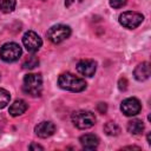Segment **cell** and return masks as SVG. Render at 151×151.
<instances>
[{
  "mask_svg": "<svg viewBox=\"0 0 151 151\" xmlns=\"http://www.w3.org/2000/svg\"><path fill=\"white\" fill-rule=\"evenodd\" d=\"M58 85L60 88L70 92H81L86 88V81L70 72L63 73L58 78Z\"/></svg>",
  "mask_w": 151,
  "mask_h": 151,
  "instance_id": "1",
  "label": "cell"
},
{
  "mask_svg": "<svg viewBox=\"0 0 151 151\" xmlns=\"http://www.w3.org/2000/svg\"><path fill=\"white\" fill-rule=\"evenodd\" d=\"M22 91L31 97H39L42 91V78L37 73H28L22 81Z\"/></svg>",
  "mask_w": 151,
  "mask_h": 151,
  "instance_id": "2",
  "label": "cell"
},
{
  "mask_svg": "<svg viewBox=\"0 0 151 151\" xmlns=\"http://www.w3.org/2000/svg\"><path fill=\"white\" fill-rule=\"evenodd\" d=\"M72 123L79 130H86L92 127L96 124V116L91 111L79 110L73 112L72 114Z\"/></svg>",
  "mask_w": 151,
  "mask_h": 151,
  "instance_id": "3",
  "label": "cell"
},
{
  "mask_svg": "<svg viewBox=\"0 0 151 151\" xmlns=\"http://www.w3.org/2000/svg\"><path fill=\"white\" fill-rule=\"evenodd\" d=\"M21 47L17 42H6L0 48V58L6 63H14L21 57Z\"/></svg>",
  "mask_w": 151,
  "mask_h": 151,
  "instance_id": "4",
  "label": "cell"
},
{
  "mask_svg": "<svg viewBox=\"0 0 151 151\" xmlns=\"http://www.w3.org/2000/svg\"><path fill=\"white\" fill-rule=\"evenodd\" d=\"M46 35H47V39L51 42H53V44H60L61 41L66 40L71 35V28L68 26L61 25V24L54 25V26H52L47 31Z\"/></svg>",
  "mask_w": 151,
  "mask_h": 151,
  "instance_id": "5",
  "label": "cell"
},
{
  "mask_svg": "<svg viewBox=\"0 0 151 151\" xmlns=\"http://www.w3.org/2000/svg\"><path fill=\"white\" fill-rule=\"evenodd\" d=\"M144 20V17L138 13V12H132V11H127L124 12L119 15V24L129 29H133L136 27H138Z\"/></svg>",
  "mask_w": 151,
  "mask_h": 151,
  "instance_id": "6",
  "label": "cell"
},
{
  "mask_svg": "<svg viewBox=\"0 0 151 151\" xmlns=\"http://www.w3.org/2000/svg\"><path fill=\"white\" fill-rule=\"evenodd\" d=\"M22 44L29 53H35L40 50L42 40L34 31H27L22 37Z\"/></svg>",
  "mask_w": 151,
  "mask_h": 151,
  "instance_id": "7",
  "label": "cell"
},
{
  "mask_svg": "<svg viewBox=\"0 0 151 151\" xmlns=\"http://www.w3.org/2000/svg\"><path fill=\"white\" fill-rule=\"evenodd\" d=\"M120 110L122 112L127 116V117H132V116H136L142 110V104L140 101L134 98V97H130V98H126L122 101L120 104Z\"/></svg>",
  "mask_w": 151,
  "mask_h": 151,
  "instance_id": "8",
  "label": "cell"
},
{
  "mask_svg": "<svg viewBox=\"0 0 151 151\" xmlns=\"http://www.w3.org/2000/svg\"><path fill=\"white\" fill-rule=\"evenodd\" d=\"M77 71L78 73H80L81 76L85 77H92L96 73L97 70V63L92 59H83L80 61H78L77 64Z\"/></svg>",
  "mask_w": 151,
  "mask_h": 151,
  "instance_id": "9",
  "label": "cell"
},
{
  "mask_svg": "<svg viewBox=\"0 0 151 151\" xmlns=\"http://www.w3.org/2000/svg\"><path fill=\"white\" fill-rule=\"evenodd\" d=\"M34 132L40 138H48L55 132V125L52 122H41L34 127Z\"/></svg>",
  "mask_w": 151,
  "mask_h": 151,
  "instance_id": "10",
  "label": "cell"
},
{
  "mask_svg": "<svg viewBox=\"0 0 151 151\" xmlns=\"http://www.w3.org/2000/svg\"><path fill=\"white\" fill-rule=\"evenodd\" d=\"M133 76L138 81H144V80L149 79V77H150V64L147 61H144V63L137 65V67L133 71Z\"/></svg>",
  "mask_w": 151,
  "mask_h": 151,
  "instance_id": "11",
  "label": "cell"
},
{
  "mask_svg": "<svg viewBox=\"0 0 151 151\" xmlns=\"http://www.w3.org/2000/svg\"><path fill=\"white\" fill-rule=\"evenodd\" d=\"M79 142L81 144V146L85 149V150H94L98 144H99V139L97 136L92 134V133H86V134H83L80 138H79Z\"/></svg>",
  "mask_w": 151,
  "mask_h": 151,
  "instance_id": "12",
  "label": "cell"
},
{
  "mask_svg": "<svg viewBox=\"0 0 151 151\" xmlns=\"http://www.w3.org/2000/svg\"><path fill=\"white\" fill-rule=\"evenodd\" d=\"M28 109V105L25 100L22 99H19V100H15L8 109V112L12 117H18V116H21L22 113L26 112V110Z\"/></svg>",
  "mask_w": 151,
  "mask_h": 151,
  "instance_id": "13",
  "label": "cell"
},
{
  "mask_svg": "<svg viewBox=\"0 0 151 151\" xmlns=\"http://www.w3.org/2000/svg\"><path fill=\"white\" fill-rule=\"evenodd\" d=\"M144 130V123L140 119H132L127 123V131L131 134H140Z\"/></svg>",
  "mask_w": 151,
  "mask_h": 151,
  "instance_id": "14",
  "label": "cell"
},
{
  "mask_svg": "<svg viewBox=\"0 0 151 151\" xmlns=\"http://www.w3.org/2000/svg\"><path fill=\"white\" fill-rule=\"evenodd\" d=\"M104 131H105V133L107 136L114 137V136H118L120 133V127L114 122H107L104 125Z\"/></svg>",
  "mask_w": 151,
  "mask_h": 151,
  "instance_id": "15",
  "label": "cell"
},
{
  "mask_svg": "<svg viewBox=\"0 0 151 151\" xmlns=\"http://www.w3.org/2000/svg\"><path fill=\"white\" fill-rule=\"evenodd\" d=\"M17 0H0V11L2 13H11L14 11Z\"/></svg>",
  "mask_w": 151,
  "mask_h": 151,
  "instance_id": "16",
  "label": "cell"
},
{
  "mask_svg": "<svg viewBox=\"0 0 151 151\" xmlns=\"http://www.w3.org/2000/svg\"><path fill=\"white\" fill-rule=\"evenodd\" d=\"M38 65H39V59H38L35 55L28 57V58L22 63V67H24V68H27V70H32V68L37 67Z\"/></svg>",
  "mask_w": 151,
  "mask_h": 151,
  "instance_id": "17",
  "label": "cell"
},
{
  "mask_svg": "<svg viewBox=\"0 0 151 151\" xmlns=\"http://www.w3.org/2000/svg\"><path fill=\"white\" fill-rule=\"evenodd\" d=\"M11 100V94L5 88H0V110L4 109L5 106H7V104Z\"/></svg>",
  "mask_w": 151,
  "mask_h": 151,
  "instance_id": "18",
  "label": "cell"
},
{
  "mask_svg": "<svg viewBox=\"0 0 151 151\" xmlns=\"http://www.w3.org/2000/svg\"><path fill=\"white\" fill-rule=\"evenodd\" d=\"M126 0H110V6L113 8H120L123 6H125Z\"/></svg>",
  "mask_w": 151,
  "mask_h": 151,
  "instance_id": "19",
  "label": "cell"
},
{
  "mask_svg": "<svg viewBox=\"0 0 151 151\" xmlns=\"http://www.w3.org/2000/svg\"><path fill=\"white\" fill-rule=\"evenodd\" d=\"M118 87H119V90L125 91L126 87H127V80L125 78H120L119 79V83H118Z\"/></svg>",
  "mask_w": 151,
  "mask_h": 151,
  "instance_id": "20",
  "label": "cell"
},
{
  "mask_svg": "<svg viewBox=\"0 0 151 151\" xmlns=\"http://www.w3.org/2000/svg\"><path fill=\"white\" fill-rule=\"evenodd\" d=\"M97 109H98V111H99L100 113H105V112H106V110H107L106 104H104V103H99V104H98V106H97Z\"/></svg>",
  "mask_w": 151,
  "mask_h": 151,
  "instance_id": "21",
  "label": "cell"
},
{
  "mask_svg": "<svg viewBox=\"0 0 151 151\" xmlns=\"http://www.w3.org/2000/svg\"><path fill=\"white\" fill-rule=\"evenodd\" d=\"M29 149H31V150H44V147L40 146V145H38V144H31Z\"/></svg>",
  "mask_w": 151,
  "mask_h": 151,
  "instance_id": "22",
  "label": "cell"
},
{
  "mask_svg": "<svg viewBox=\"0 0 151 151\" xmlns=\"http://www.w3.org/2000/svg\"><path fill=\"white\" fill-rule=\"evenodd\" d=\"M124 149H137V150H140V147H138V146H126Z\"/></svg>",
  "mask_w": 151,
  "mask_h": 151,
  "instance_id": "23",
  "label": "cell"
}]
</instances>
